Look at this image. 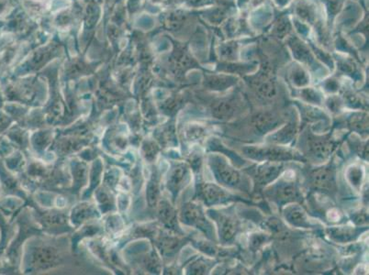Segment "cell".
I'll return each mask as SVG.
<instances>
[{
    "mask_svg": "<svg viewBox=\"0 0 369 275\" xmlns=\"http://www.w3.org/2000/svg\"><path fill=\"white\" fill-rule=\"evenodd\" d=\"M344 175H346L344 177H346L347 183L351 186L352 188L355 191L360 192L361 188H362L363 177H365L362 166L357 164H351L346 168Z\"/></svg>",
    "mask_w": 369,
    "mask_h": 275,
    "instance_id": "obj_40",
    "label": "cell"
},
{
    "mask_svg": "<svg viewBox=\"0 0 369 275\" xmlns=\"http://www.w3.org/2000/svg\"><path fill=\"white\" fill-rule=\"evenodd\" d=\"M70 170L72 172V192H79L82 187L88 183L89 172H88V165L82 160H72L70 162Z\"/></svg>",
    "mask_w": 369,
    "mask_h": 275,
    "instance_id": "obj_30",
    "label": "cell"
},
{
    "mask_svg": "<svg viewBox=\"0 0 369 275\" xmlns=\"http://www.w3.org/2000/svg\"><path fill=\"white\" fill-rule=\"evenodd\" d=\"M194 200L200 201L207 206H225L234 202L251 204L250 200L233 194L220 184L206 183L198 178L195 187Z\"/></svg>",
    "mask_w": 369,
    "mask_h": 275,
    "instance_id": "obj_11",
    "label": "cell"
},
{
    "mask_svg": "<svg viewBox=\"0 0 369 275\" xmlns=\"http://www.w3.org/2000/svg\"><path fill=\"white\" fill-rule=\"evenodd\" d=\"M54 140V132L52 129H40L35 131L30 138V144L36 153H43Z\"/></svg>",
    "mask_w": 369,
    "mask_h": 275,
    "instance_id": "obj_39",
    "label": "cell"
},
{
    "mask_svg": "<svg viewBox=\"0 0 369 275\" xmlns=\"http://www.w3.org/2000/svg\"><path fill=\"white\" fill-rule=\"evenodd\" d=\"M161 170L154 166L146 186V201L150 208L156 209L157 204L161 199Z\"/></svg>",
    "mask_w": 369,
    "mask_h": 275,
    "instance_id": "obj_27",
    "label": "cell"
},
{
    "mask_svg": "<svg viewBox=\"0 0 369 275\" xmlns=\"http://www.w3.org/2000/svg\"><path fill=\"white\" fill-rule=\"evenodd\" d=\"M101 211L98 210L96 204L81 202L74 206L69 214V222L74 228H80L85 223L94 221L101 217Z\"/></svg>",
    "mask_w": 369,
    "mask_h": 275,
    "instance_id": "obj_22",
    "label": "cell"
},
{
    "mask_svg": "<svg viewBox=\"0 0 369 275\" xmlns=\"http://www.w3.org/2000/svg\"><path fill=\"white\" fill-rule=\"evenodd\" d=\"M206 146L209 153H219L222 154V155L227 157V158L231 161V164H233L234 166L239 168V169H242V168L246 167L248 165L246 160L242 158V157L240 156L235 151H233V150H231V148L223 145V143L220 142V140L218 139V138L213 137L211 138V139L207 140Z\"/></svg>",
    "mask_w": 369,
    "mask_h": 275,
    "instance_id": "obj_26",
    "label": "cell"
},
{
    "mask_svg": "<svg viewBox=\"0 0 369 275\" xmlns=\"http://www.w3.org/2000/svg\"><path fill=\"white\" fill-rule=\"evenodd\" d=\"M35 208V206H34ZM35 213L37 214V219L43 230L50 234H60L68 232L72 230L69 226V217L65 212L57 209L51 210L40 211L35 208Z\"/></svg>",
    "mask_w": 369,
    "mask_h": 275,
    "instance_id": "obj_16",
    "label": "cell"
},
{
    "mask_svg": "<svg viewBox=\"0 0 369 275\" xmlns=\"http://www.w3.org/2000/svg\"><path fill=\"white\" fill-rule=\"evenodd\" d=\"M89 140L77 139V138L69 137L62 138L54 143V151L60 155H68V154L74 153L77 151L81 150L83 147L89 144Z\"/></svg>",
    "mask_w": 369,
    "mask_h": 275,
    "instance_id": "obj_34",
    "label": "cell"
},
{
    "mask_svg": "<svg viewBox=\"0 0 369 275\" xmlns=\"http://www.w3.org/2000/svg\"><path fill=\"white\" fill-rule=\"evenodd\" d=\"M286 81L292 88H303L310 84V76L308 71L299 63H292L286 70Z\"/></svg>",
    "mask_w": 369,
    "mask_h": 275,
    "instance_id": "obj_29",
    "label": "cell"
},
{
    "mask_svg": "<svg viewBox=\"0 0 369 275\" xmlns=\"http://www.w3.org/2000/svg\"><path fill=\"white\" fill-rule=\"evenodd\" d=\"M282 214L285 221L291 227L297 228H313L315 227L310 219L308 212L302 204L292 203L283 206Z\"/></svg>",
    "mask_w": 369,
    "mask_h": 275,
    "instance_id": "obj_21",
    "label": "cell"
},
{
    "mask_svg": "<svg viewBox=\"0 0 369 275\" xmlns=\"http://www.w3.org/2000/svg\"><path fill=\"white\" fill-rule=\"evenodd\" d=\"M350 219L357 227H362L368 224V213L366 208L359 210L352 211L350 213Z\"/></svg>",
    "mask_w": 369,
    "mask_h": 275,
    "instance_id": "obj_49",
    "label": "cell"
},
{
    "mask_svg": "<svg viewBox=\"0 0 369 275\" xmlns=\"http://www.w3.org/2000/svg\"><path fill=\"white\" fill-rule=\"evenodd\" d=\"M162 151V147L159 143L154 139H145L140 144V155L148 164H154L156 162L157 157Z\"/></svg>",
    "mask_w": 369,
    "mask_h": 275,
    "instance_id": "obj_41",
    "label": "cell"
},
{
    "mask_svg": "<svg viewBox=\"0 0 369 275\" xmlns=\"http://www.w3.org/2000/svg\"><path fill=\"white\" fill-rule=\"evenodd\" d=\"M299 126V118L291 114V118H288V120L280 128L264 137V142L275 145L286 146L291 144L296 140Z\"/></svg>",
    "mask_w": 369,
    "mask_h": 275,
    "instance_id": "obj_19",
    "label": "cell"
},
{
    "mask_svg": "<svg viewBox=\"0 0 369 275\" xmlns=\"http://www.w3.org/2000/svg\"><path fill=\"white\" fill-rule=\"evenodd\" d=\"M358 1H361V5H362L363 8H365V10H366V0H358Z\"/></svg>",
    "mask_w": 369,
    "mask_h": 275,
    "instance_id": "obj_51",
    "label": "cell"
},
{
    "mask_svg": "<svg viewBox=\"0 0 369 275\" xmlns=\"http://www.w3.org/2000/svg\"><path fill=\"white\" fill-rule=\"evenodd\" d=\"M25 258L27 260L26 271L29 272L48 271L63 263L62 250L48 243L30 245Z\"/></svg>",
    "mask_w": 369,
    "mask_h": 275,
    "instance_id": "obj_9",
    "label": "cell"
},
{
    "mask_svg": "<svg viewBox=\"0 0 369 275\" xmlns=\"http://www.w3.org/2000/svg\"><path fill=\"white\" fill-rule=\"evenodd\" d=\"M154 140L162 148H175L178 146V136H176V126L173 120L162 124L154 131Z\"/></svg>",
    "mask_w": 369,
    "mask_h": 275,
    "instance_id": "obj_28",
    "label": "cell"
},
{
    "mask_svg": "<svg viewBox=\"0 0 369 275\" xmlns=\"http://www.w3.org/2000/svg\"><path fill=\"white\" fill-rule=\"evenodd\" d=\"M153 241L161 258L165 261H170L176 257L184 245L190 242V238L178 235L161 227Z\"/></svg>",
    "mask_w": 369,
    "mask_h": 275,
    "instance_id": "obj_14",
    "label": "cell"
},
{
    "mask_svg": "<svg viewBox=\"0 0 369 275\" xmlns=\"http://www.w3.org/2000/svg\"><path fill=\"white\" fill-rule=\"evenodd\" d=\"M286 170V162H263L242 168L253 184V192H262L269 184L274 183Z\"/></svg>",
    "mask_w": 369,
    "mask_h": 275,
    "instance_id": "obj_12",
    "label": "cell"
},
{
    "mask_svg": "<svg viewBox=\"0 0 369 275\" xmlns=\"http://www.w3.org/2000/svg\"><path fill=\"white\" fill-rule=\"evenodd\" d=\"M240 77L234 74L220 73H211L206 71L204 74L202 85L206 92L224 93L226 91L233 89L239 85Z\"/></svg>",
    "mask_w": 369,
    "mask_h": 275,
    "instance_id": "obj_18",
    "label": "cell"
},
{
    "mask_svg": "<svg viewBox=\"0 0 369 275\" xmlns=\"http://www.w3.org/2000/svg\"><path fill=\"white\" fill-rule=\"evenodd\" d=\"M264 197L270 202L275 204L280 209L292 203H304L302 184L297 180L296 173L292 177L283 176L262 190Z\"/></svg>",
    "mask_w": 369,
    "mask_h": 275,
    "instance_id": "obj_6",
    "label": "cell"
},
{
    "mask_svg": "<svg viewBox=\"0 0 369 275\" xmlns=\"http://www.w3.org/2000/svg\"><path fill=\"white\" fill-rule=\"evenodd\" d=\"M156 217L159 225L165 230L184 236V231L179 226L178 213L175 205L167 198L161 197L156 206Z\"/></svg>",
    "mask_w": 369,
    "mask_h": 275,
    "instance_id": "obj_17",
    "label": "cell"
},
{
    "mask_svg": "<svg viewBox=\"0 0 369 275\" xmlns=\"http://www.w3.org/2000/svg\"><path fill=\"white\" fill-rule=\"evenodd\" d=\"M207 164L218 184L233 191L252 192V181L249 176L229 162L227 157L219 153H209Z\"/></svg>",
    "mask_w": 369,
    "mask_h": 275,
    "instance_id": "obj_1",
    "label": "cell"
},
{
    "mask_svg": "<svg viewBox=\"0 0 369 275\" xmlns=\"http://www.w3.org/2000/svg\"><path fill=\"white\" fill-rule=\"evenodd\" d=\"M324 104L333 115L340 114L344 107L343 99L337 94L328 96L324 98Z\"/></svg>",
    "mask_w": 369,
    "mask_h": 275,
    "instance_id": "obj_46",
    "label": "cell"
},
{
    "mask_svg": "<svg viewBox=\"0 0 369 275\" xmlns=\"http://www.w3.org/2000/svg\"><path fill=\"white\" fill-rule=\"evenodd\" d=\"M94 192H95L96 201V206H98V210L101 212V214L110 213V212L117 210V208H116L117 201H116L112 190L102 186L96 187Z\"/></svg>",
    "mask_w": 369,
    "mask_h": 275,
    "instance_id": "obj_32",
    "label": "cell"
},
{
    "mask_svg": "<svg viewBox=\"0 0 369 275\" xmlns=\"http://www.w3.org/2000/svg\"><path fill=\"white\" fill-rule=\"evenodd\" d=\"M302 155L314 164H321L328 161L337 150L340 140L333 133L319 134L308 128L299 140Z\"/></svg>",
    "mask_w": 369,
    "mask_h": 275,
    "instance_id": "obj_2",
    "label": "cell"
},
{
    "mask_svg": "<svg viewBox=\"0 0 369 275\" xmlns=\"http://www.w3.org/2000/svg\"><path fill=\"white\" fill-rule=\"evenodd\" d=\"M346 128L355 133L368 134V114L365 110H357L344 120Z\"/></svg>",
    "mask_w": 369,
    "mask_h": 275,
    "instance_id": "obj_33",
    "label": "cell"
},
{
    "mask_svg": "<svg viewBox=\"0 0 369 275\" xmlns=\"http://www.w3.org/2000/svg\"><path fill=\"white\" fill-rule=\"evenodd\" d=\"M333 59H336V67H337L338 73L341 76L350 77L351 79H354L355 82H362V73H361V69L358 66L357 62L354 60V57H346L341 56V55H336L333 57Z\"/></svg>",
    "mask_w": 369,
    "mask_h": 275,
    "instance_id": "obj_31",
    "label": "cell"
},
{
    "mask_svg": "<svg viewBox=\"0 0 369 275\" xmlns=\"http://www.w3.org/2000/svg\"><path fill=\"white\" fill-rule=\"evenodd\" d=\"M235 213L233 208L208 209L206 211L207 216L216 224L218 241L222 246L234 245L244 230L242 220Z\"/></svg>",
    "mask_w": 369,
    "mask_h": 275,
    "instance_id": "obj_7",
    "label": "cell"
},
{
    "mask_svg": "<svg viewBox=\"0 0 369 275\" xmlns=\"http://www.w3.org/2000/svg\"><path fill=\"white\" fill-rule=\"evenodd\" d=\"M207 107L211 117L220 121L241 118L250 109L247 96L237 89L229 95L209 98Z\"/></svg>",
    "mask_w": 369,
    "mask_h": 275,
    "instance_id": "obj_3",
    "label": "cell"
},
{
    "mask_svg": "<svg viewBox=\"0 0 369 275\" xmlns=\"http://www.w3.org/2000/svg\"><path fill=\"white\" fill-rule=\"evenodd\" d=\"M368 230V228L366 226H363V227H357V226L352 227V226L339 224L325 228L324 231L330 241L344 245L352 243V242L357 241L361 234Z\"/></svg>",
    "mask_w": 369,
    "mask_h": 275,
    "instance_id": "obj_20",
    "label": "cell"
},
{
    "mask_svg": "<svg viewBox=\"0 0 369 275\" xmlns=\"http://www.w3.org/2000/svg\"><path fill=\"white\" fill-rule=\"evenodd\" d=\"M310 192H319L335 199L338 192L337 169L333 162L311 168L306 173Z\"/></svg>",
    "mask_w": 369,
    "mask_h": 275,
    "instance_id": "obj_10",
    "label": "cell"
},
{
    "mask_svg": "<svg viewBox=\"0 0 369 275\" xmlns=\"http://www.w3.org/2000/svg\"><path fill=\"white\" fill-rule=\"evenodd\" d=\"M347 140H348L350 146H352L357 155L366 160V161H368V142H366H366H361L360 139L355 138L354 135H352Z\"/></svg>",
    "mask_w": 369,
    "mask_h": 275,
    "instance_id": "obj_47",
    "label": "cell"
},
{
    "mask_svg": "<svg viewBox=\"0 0 369 275\" xmlns=\"http://www.w3.org/2000/svg\"><path fill=\"white\" fill-rule=\"evenodd\" d=\"M115 213V212H114ZM109 213L105 220L103 226L104 230L107 231L109 235H117L118 233L123 230L125 224H124L123 219L120 214Z\"/></svg>",
    "mask_w": 369,
    "mask_h": 275,
    "instance_id": "obj_44",
    "label": "cell"
},
{
    "mask_svg": "<svg viewBox=\"0 0 369 275\" xmlns=\"http://www.w3.org/2000/svg\"><path fill=\"white\" fill-rule=\"evenodd\" d=\"M187 162L189 164L191 170L195 175L200 176L201 172H202L204 155L200 151L193 150L191 153L189 154L187 157Z\"/></svg>",
    "mask_w": 369,
    "mask_h": 275,
    "instance_id": "obj_45",
    "label": "cell"
},
{
    "mask_svg": "<svg viewBox=\"0 0 369 275\" xmlns=\"http://www.w3.org/2000/svg\"><path fill=\"white\" fill-rule=\"evenodd\" d=\"M291 1V0H274L275 6H277L278 8H280V10H283V8L288 7Z\"/></svg>",
    "mask_w": 369,
    "mask_h": 275,
    "instance_id": "obj_50",
    "label": "cell"
},
{
    "mask_svg": "<svg viewBox=\"0 0 369 275\" xmlns=\"http://www.w3.org/2000/svg\"><path fill=\"white\" fill-rule=\"evenodd\" d=\"M242 154L244 158L257 162H307V159L300 151L294 148H286L283 145H245L242 146Z\"/></svg>",
    "mask_w": 369,
    "mask_h": 275,
    "instance_id": "obj_5",
    "label": "cell"
},
{
    "mask_svg": "<svg viewBox=\"0 0 369 275\" xmlns=\"http://www.w3.org/2000/svg\"><path fill=\"white\" fill-rule=\"evenodd\" d=\"M285 44L291 49L293 57L297 63L304 66L311 73H319L322 69V65L317 60L310 46L300 38L294 32L285 40Z\"/></svg>",
    "mask_w": 369,
    "mask_h": 275,
    "instance_id": "obj_15",
    "label": "cell"
},
{
    "mask_svg": "<svg viewBox=\"0 0 369 275\" xmlns=\"http://www.w3.org/2000/svg\"><path fill=\"white\" fill-rule=\"evenodd\" d=\"M215 264H216V261L211 260L209 258L198 256V257L191 258L189 263L186 264L184 270L187 274H207L211 271Z\"/></svg>",
    "mask_w": 369,
    "mask_h": 275,
    "instance_id": "obj_38",
    "label": "cell"
},
{
    "mask_svg": "<svg viewBox=\"0 0 369 275\" xmlns=\"http://www.w3.org/2000/svg\"><path fill=\"white\" fill-rule=\"evenodd\" d=\"M208 126L201 123H187L182 129V136L186 142L198 143L206 139L208 135Z\"/></svg>",
    "mask_w": 369,
    "mask_h": 275,
    "instance_id": "obj_37",
    "label": "cell"
},
{
    "mask_svg": "<svg viewBox=\"0 0 369 275\" xmlns=\"http://www.w3.org/2000/svg\"><path fill=\"white\" fill-rule=\"evenodd\" d=\"M178 219L187 227L197 228L209 241L218 242L216 228L213 222L208 219L200 201L193 200L183 204L178 213Z\"/></svg>",
    "mask_w": 369,
    "mask_h": 275,
    "instance_id": "obj_8",
    "label": "cell"
},
{
    "mask_svg": "<svg viewBox=\"0 0 369 275\" xmlns=\"http://www.w3.org/2000/svg\"><path fill=\"white\" fill-rule=\"evenodd\" d=\"M293 96L303 103L313 104V106H324V94L315 87H306L303 88H293Z\"/></svg>",
    "mask_w": 369,
    "mask_h": 275,
    "instance_id": "obj_36",
    "label": "cell"
},
{
    "mask_svg": "<svg viewBox=\"0 0 369 275\" xmlns=\"http://www.w3.org/2000/svg\"><path fill=\"white\" fill-rule=\"evenodd\" d=\"M192 170L187 162L171 161L167 170L165 186L169 192L171 202L176 205L178 195L191 182Z\"/></svg>",
    "mask_w": 369,
    "mask_h": 275,
    "instance_id": "obj_13",
    "label": "cell"
},
{
    "mask_svg": "<svg viewBox=\"0 0 369 275\" xmlns=\"http://www.w3.org/2000/svg\"><path fill=\"white\" fill-rule=\"evenodd\" d=\"M293 24L288 14H278L270 25L269 37L277 41H285L293 32Z\"/></svg>",
    "mask_w": 369,
    "mask_h": 275,
    "instance_id": "obj_24",
    "label": "cell"
},
{
    "mask_svg": "<svg viewBox=\"0 0 369 275\" xmlns=\"http://www.w3.org/2000/svg\"><path fill=\"white\" fill-rule=\"evenodd\" d=\"M321 88L325 93L329 94V95H333V94H338L341 89V84L339 81L337 77L332 76L329 78L324 79L321 82Z\"/></svg>",
    "mask_w": 369,
    "mask_h": 275,
    "instance_id": "obj_48",
    "label": "cell"
},
{
    "mask_svg": "<svg viewBox=\"0 0 369 275\" xmlns=\"http://www.w3.org/2000/svg\"><path fill=\"white\" fill-rule=\"evenodd\" d=\"M293 14L295 18L307 24L308 27H316L319 22L322 21L318 8L313 0H297L294 4Z\"/></svg>",
    "mask_w": 369,
    "mask_h": 275,
    "instance_id": "obj_23",
    "label": "cell"
},
{
    "mask_svg": "<svg viewBox=\"0 0 369 275\" xmlns=\"http://www.w3.org/2000/svg\"><path fill=\"white\" fill-rule=\"evenodd\" d=\"M286 112L274 109L256 110L242 120L236 121L233 126H242L255 137H266L280 128L288 120Z\"/></svg>",
    "mask_w": 369,
    "mask_h": 275,
    "instance_id": "obj_4",
    "label": "cell"
},
{
    "mask_svg": "<svg viewBox=\"0 0 369 275\" xmlns=\"http://www.w3.org/2000/svg\"><path fill=\"white\" fill-rule=\"evenodd\" d=\"M300 112V118L304 123L316 124L322 122L327 126H330V120L327 113L319 109L318 107L303 103V102H296Z\"/></svg>",
    "mask_w": 369,
    "mask_h": 275,
    "instance_id": "obj_25",
    "label": "cell"
},
{
    "mask_svg": "<svg viewBox=\"0 0 369 275\" xmlns=\"http://www.w3.org/2000/svg\"><path fill=\"white\" fill-rule=\"evenodd\" d=\"M339 93L341 94L340 96L343 99L344 107L354 110H366L368 109V102L352 88H349L346 85H341Z\"/></svg>",
    "mask_w": 369,
    "mask_h": 275,
    "instance_id": "obj_35",
    "label": "cell"
},
{
    "mask_svg": "<svg viewBox=\"0 0 369 275\" xmlns=\"http://www.w3.org/2000/svg\"><path fill=\"white\" fill-rule=\"evenodd\" d=\"M273 239L271 234L266 232H253L248 238V247L250 252L256 253Z\"/></svg>",
    "mask_w": 369,
    "mask_h": 275,
    "instance_id": "obj_43",
    "label": "cell"
},
{
    "mask_svg": "<svg viewBox=\"0 0 369 275\" xmlns=\"http://www.w3.org/2000/svg\"><path fill=\"white\" fill-rule=\"evenodd\" d=\"M347 0H321L324 6L325 14H326L327 27L329 30L333 27V21H335L336 16L340 14Z\"/></svg>",
    "mask_w": 369,
    "mask_h": 275,
    "instance_id": "obj_42",
    "label": "cell"
}]
</instances>
